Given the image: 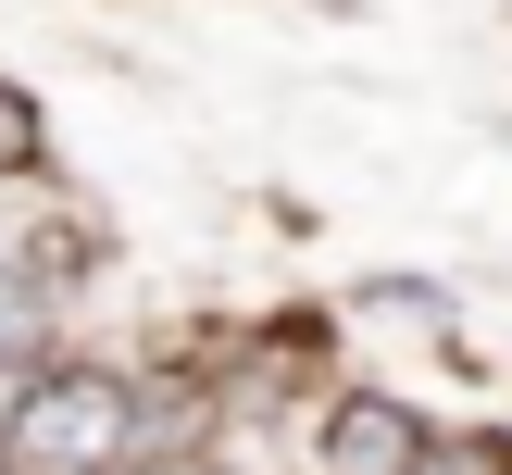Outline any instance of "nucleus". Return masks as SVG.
Listing matches in <instances>:
<instances>
[{
    "label": "nucleus",
    "instance_id": "1",
    "mask_svg": "<svg viewBox=\"0 0 512 475\" xmlns=\"http://www.w3.org/2000/svg\"><path fill=\"white\" fill-rule=\"evenodd\" d=\"M125 450H138V400H125L113 375H50V388L13 400L0 463L13 475H113Z\"/></svg>",
    "mask_w": 512,
    "mask_h": 475
},
{
    "label": "nucleus",
    "instance_id": "2",
    "mask_svg": "<svg viewBox=\"0 0 512 475\" xmlns=\"http://www.w3.org/2000/svg\"><path fill=\"white\" fill-rule=\"evenodd\" d=\"M425 450V425L400 413V400H350L338 425H325V475H400Z\"/></svg>",
    "mask_w": 512,
    "mask_h": 475
},
{
    "label": "nucleus",
    "instance_id": "3",
    "mask_svg": "<svg viewBox=\"0 0 512 475\" xmlns=\"http://www.w3.org/2000/svg\"><path fill=\"white\" fill-rule=\"evenodd\" d=\"M400 475H512V450H500V438H425Z\"/></svg>",
    "mask_w": 512,
    "mask_h": 475
},
{
    "label": "nucleus",
    "instance_id": "4",
    "mask_svg": "<svg viewBox=\"0 0 512 475\" xmlns=\"http://www.w3.org/2000/svg\"><path fill=\"white\" fill-rule=\"evenodd\" d=\"M25 150H38V100L0 88V175H25Z\"/></svg>",
    "mask_w": 512,
    "mask_h": 475
},
{
    "label": "nucleus",
    "instance_id": "5",
    "mask_svg": "<svg viewBox=\"0 0 512 475\" xmlns=\"http://www.w3.org/2000/svg\"><path fill=\"white\" fill-rule=\"evenodd\" d=\"M25 325H38V300H25V288H13V275H0V350H13V338H25Z\"/></svg>",
    "mask_w": 512,
    "mask_h": 475
}]
</instances>
